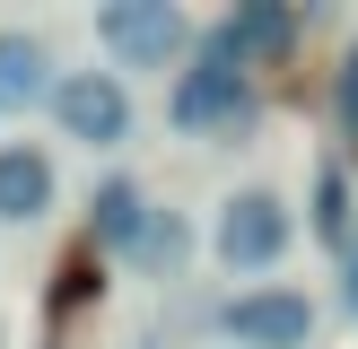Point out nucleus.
Returning a JSON list of instances; mask_svg holds the SVG:
<instances>
[{
    "instance_id": "9d476101",
    "label": "nucleus",
    "mask_w": 358,
    "mask_h": 349,
    "mask_svg": "<svg viewBox=\"0 0 358 349\" xmlns=\"http://www.w3.org/2000/svg\"><path fill=\"white\" fill-rule=\"evenodd\" d=\"M315 236H324L332 253H350V244H358V201H350L341 166H324V174H315Z\"/></svg>"
},
{
    "instance_id": "1a4fd4ad",
    "label": "nucleus",
    "mask_w": 358,
    "mask_h": 349,
    "mask_svg": "<svg viewBox=\"0 0 358 349\" xmlns=\"http://www.w3.org/2000/svg\"><path fill=\"white\" fill-rule=\"evenodd\" d=\"M149 192L131 184V174H114V184H96V244H114V253H131L140 236H149Z\"/></svg>"
},
{
    "instance_id": "f8f14e48",
    "label": "nucleus",
    "mask_w": 358,
    "mask_h": 349,
    "mask_svg": "<svg viewBox=\"0 0 358 349\" xmlns=\"http://www.w3.org/2000/svg\"><path fill=\"white\" fill-rule=\"evenodd\" d=\"M332 114H341V131H350V149H358V44L341 52V79H332Z\"/></svg>"
},
{
    "instance_id": "f03ea898",
    "label": "nucleus",
    "mask_w": 358,
    "mask_h": 349,
    "mask_svg": "<svg viewBox=\"0 0 358 349\" xmlns=\"http://www.w3.org/2000/svg\"><path fill=\"white\" fill-rule=\"evenodd\" d=\"M289 244H297V218H289V201H280L271 184L227 192L219 227H210V253H219L227 271H245L254 288H262V271H280V262H289Z\"/></svg>"
},
{
    "instance_id": "0eeeda50",
    "label": "nucleus",
    "mask_w": 358,
    "mask_h": 349,
    "mask_svg": "<svg viewBox=\"0 0 358 349\" xmlns=\"http://www.w3.org/2000/svg\"><path fill=\"white\" fill-rule=\"evenodd\" d=\"M52 52H44V35H27V27H0V114H27V105H52Z\"/></svg>"
},
{
    "instance_id": "ddd939ff",
    "label": "nucleus",
    "mask_w": 358,
    "mask_h": 349,
    "mask_svg": "<svg viewBox=\"0 0 358 349\" xmlns=\"http://www.w3.org/2000/svg\"><path fill=\"white\" fill-rule=\"evenodd\" d=\"M140 349H157V341H140Z\"/></svg>"
},
{
    "instance_id": "20e7f679",
    "label": "nucleus",
    "mask_w": 358,
    "mask_h": 349,
    "mask_svg": "<svg viewBox=\"0 0 358 349\" xmlns=\"http://www.w3.org/2000/svg\"><path fill=\"white\" fill-rule=\"evenodd\" d=\"M219 332L236 349H315V297L289 288V279H262V288H236L219 306Z\"/></svg>"
},
{
    "instance_id": "f257e3e1",
    "label": "nucleus",
    "mask_w": 358,
    "mask_h": 349,
    "mask_svg": "<svg viewBox=\"0 0 358 349\" xmlns=\"http://www.w3.org/2000/svg\"><path fill=\"white\" fill-rule=\"evenodd\" d=\"M166 122H175V131H192V140H210V131H245V122H254V70H245L236 52L201 44V61L175 70Z\"/></svg>"
},
{
    "instance_id": "6e6552de",
    "label": "nucleus",
    "mask_w": 358,
    "mask_h": 349,
    "mask_svg": "<svg viewBox=\"0 0 358 349\" xmlns=\"http://www.w3.org/2000/svg\"><path fill=\"white\" fill-rule=\"evenodd\" d=\"M44 209H52V157L35 149V140H9V149H0V218L35 227Z\"/></svg>"
},
{
    "instance_id": "39448f33",
    "label": "nucleus",
    "mask_w": 358,
    "mask_h": 349,
    "mask_svg": "<svg viewBox=\"0 0 358 349\" xmlns=\"http://www.w3.org/2000/svg\"><path fill=\"white\" fill-rule=\"evenodd\" d=\"M52 122H62V140H79V149H122V140H131V87H122V70H62Z\"/></svg>"
},
{
    "instance_id": "423d86ee",
    "label": "nucleus",
    "mask_w": 358,
    "mask_h": 349,
    "mask_svg": "<svg viewBox=\"0 0 358 349\" xmlns=\"http://www.w3.org/2000/svg\"><path fill=\"white\" fill-rule=\"evenodd\" d=\"M201 44H219V52H236L245 70H262V61H280V52L297 44V9H280V0H236Z\"/></svg>"
},
{
    "instance_id": "7ed1b4c3",
    "label": "nucleus",
    "mask_w": 358,
    "mask_h": 349,
    "mask_svg": "<svg viewBox=\"0 0 358 349\" xmlns=\"http://www.w3.org/2000/svg\"><path fill=\"white\" fill-rule=\"evenodd\" d=\"M96 44L114 52L122 70H166V61H184L192 17L175 9V0H105L96 9Z\"/></svg>"
},
{
    "instance_id": "9b49d317",
    "label": "nucleus",
    "mask_w": 358,
    "mask_h": 349,
    "mask_svg": "<svg viewBox=\"0 0 358 349\" xmlns=\"http://www.w3.org/2000/svg\"><path fill=\"white\" fill-rule=\"evenodd\" d=\"M131 262H140V271H175V262H184V218H175V209H157L149 236L131 244Z\"/></svg>"
}]
</instances>
